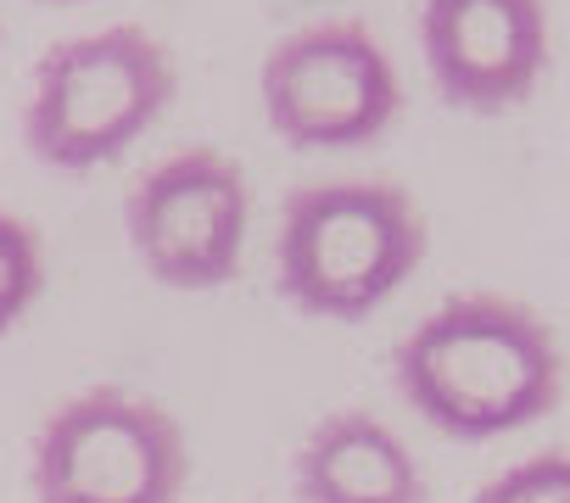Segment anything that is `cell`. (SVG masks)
I'll return each instance as SVG.
<instances>
[{
	"instance_id": "cell-1",
	"label": "cell",
	"mask_w": 570,
	"mask_h": 503,
	"mask_svg": "<svg viewBox=\"0 0 570 503\" xmlns=\"http://www.w3.org/2000/svg\"><path fill=\"white\" fill-rule=\"evenodd\" d=\"M397 392L453 442H492L553 414L564 358L553 331L509 297H453L397 342Z\"/></svg>"
},
{
	"instance_id": "cell-2",
	"label": "cell",
	"mask_w": 570,
	"mask_h": 503,
	"mask_svg": "<svg viewBox=\"0 0 570 503\" xmlns=\"http://www.w3.org/2000/svg\"><path fill=\"white\" fill-rule=\"evenodd\" d=\"M425 258V213L392 179H308L279 207V297L308 319H370Z\"/></svg>"
},
{
	"instance_id": "cell-3",
	"label": "cell",
	"mask_w": 570,
	"mask_h": 503,
	"mask_svg": "<svg viewBox=\"0 0 570 503\" xmlns=\"http://www.w3.org/2000/svg\"><path fill=\"white\" fill-rule=\"evenodd\" d=\"M174 101V57L140 23H112L51 46L23 107V146L62 174L124 157Z\"/></svg>"
},
{
	"instance_id": "cell-4",
	"label": "cell",
	"mask_w": 570,
	"mask_h": 503,
	"mask_svg": "<svg viewBox=\"0 0 570 503\" xmlns=\"http://www.w3.org/2000/svg\"><path fill=\"white\" fill-rule=\"evenodd\" d=\"M185 481L190 447L179 420L124 386H90L35 431V503H179Z\"/></svg>"
},
{
	"instance_id": "cell-5",
	"label": "cell",
	"mask_w": 570,
	"mask_h": 503,
	"mask_svg": "<svg viewBox=\"0 0 570 503\" xmlns=\"http://www.w3.org/2000/svg\"><path fill=\"white\" fill-rule=\"evenodd\" d=\"M268 129L297 151H353L386 135L403 107L386 46L358 18L303 23L268 46L257 73Z\"/></svg>"
},
{
	"instance_id": "cell-6",
	"label": "cell",
	"mask_w": 570,
	"mask_h": 503,
	"mask_svg": "<svg viewBox=\"0 0 570 503\" xmlns=\"http://www.w3.org/2000/svg\"><path fill=\"white\" fill-rule=\"evenodd\" d=\"M252 185L218 146H179L124 190V235L168 292H218L240 269Z\"/></svg>"
},
{
	"instance_id": "cell-7",
	"label": "cell",
	"mask_w": 570,
	"mask_h": 503,
	"mask_svg": "<svg viewBox=\"0 0 570 503\" xmlns=\"http://www.w3.org/2000/svg\"><path fill=\"white\" fill-rule=\"evenodd\" d=\"M420 51L448 107L498 118L542 79L548 12L542 0H420Z\"/></svg>"
},
{
	"instance_id": "cell-8",
	"label": "cell",
	"mask_w": 570,
	"mask_h": 503,
	"mask_svg": "<svg viewBox=\"0 0 570 503\" xmlns=\"http://www.w3.org/2000/svg\"><path fill=\"white\" fill-rule=\"evenodd\" d=\"M303 503H425V475L403 436L364 408L325 414L292 464Z\"/></svg>"
},
{
	"instance_id": "cell-9",
	"label": "cell",
	"mask_w": 570,
	"mask_h": 503,
	"mask_svg": "<svg viewBox=\"0 0 570 503\" xmlns=\"http://www.w3.org/2000/svg\"><path fill=\"white\" fill-rule=\"evenodd\" d=\"M46 292V251H40V235L0 207V336H7L29 308L35 297Z\"/></svg>"
},
{
	"instance_id": "cell-10",
	"label": "cell",
	"mask_w": 570,
	"mask_h": 503,
	"mask_svg": "<svg viewBox=\"0 0 570 503\" xmlns=\"http://www.w3.org/2000/svg\"><path fill=\"white\" fill-rule=\"evenodd\" d=\"M475 503H570V453H531L492 475Z\"/></svg>"
},
{
	"instance_id": "cell-11",
	"label": "cell",
	"mask_w": 570,
	"mask_h": 503,
	"mask_svg": "<svg viewBox=\"0 0 570 503\" xmlns=\"http://www.w3.org/2000/svg\"><path fill=\"white\" fill-rule=\"evenodd\" d=\"M46 7H79V0H46Z\"/></svg>"
}]
</instances>
